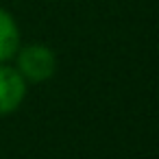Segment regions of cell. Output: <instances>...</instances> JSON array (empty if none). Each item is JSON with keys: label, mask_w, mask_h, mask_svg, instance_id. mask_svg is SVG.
I'll return each instance as SVG.
<instances>
[{"label": "cell", "mask_w": 159, "mask_h": 159, "mask_svg": "<svg viewBox=\"0 0 159 159\" xmlns=\"http://www.w3.org/2000/svg\"><path fill=\"white\" fill-rule=\"evenodd\" d=\"M18 63L29 81H46L55 72V55L44 46H26L20 52Z\"/></svg>", "instance_id": "cell-1"}, {"label": "cell", "mask_w": 159, "mask_h": 159, "mask_svg": "<svg viewBox=\"0 0 159 159\" xmlns=\"http://www.w3.org/2000/svg\"><path fill=\"white\" fill-rule=\"evenodd\" d=\"M24 98V81L11 68H0V116L11 113Z\"/></svg>", "instance_id": "cell-2"}, {"label": "cell", "mask_w": 159, "mask_h": 159, "mask_svg": "<svg viewBox=\"0 0 159 159\" xmlns=\"http://www.w3.org/2000/svg\"><path fill=\"white\" fill-rule=\"evenodd\" d=\"M18 50V29L13 18L0 9V61L9 59Z\"/></svg>", "instance_id": "cell-3"}]
</instances>
